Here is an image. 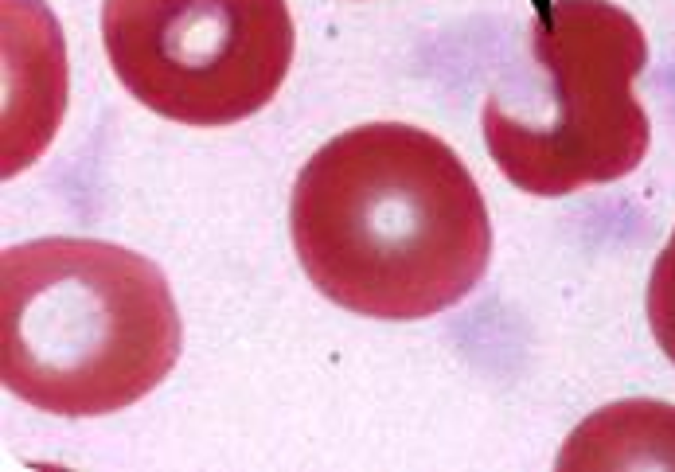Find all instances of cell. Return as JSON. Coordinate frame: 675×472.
Here are the masks:
<instances>
[{
    "instance_id": "1",
    "label": "cell",
    "mask_w": 675,
    "mask_h": 472,
    "mask_svg": "<svg viewBox=\"0 0 675 472\" xmlns=\"http://www.w3.org/2000/svg\"><path fill=\"white\" fill-rule=\"evenodd\" d=\"M297 262L332 304L425 320L465 301L492 258L484 192L430 129L371 122L305 160L289 195Z\"/></svg>"
},
{
    "instance_id": "2",
    "label": "cell",
    "mask_w": 675,
    "mask_h": 472,
    "mask_svg": "<svg viewBox=\"0 0 675 472\" xmlns=\"http://www.w3.org/2000/svg\"><path fill=\"white\" fill-rule=\"evenodd\" d=\"M180 339L164 273L125 246L59 234L0 254V379L36 410H125L164 383Z\"/></svg>"
},
{
    "instance_id": "3",
    "label": "cell",
    "mask_w": 675,
    "mask_h": 472,
    "mask_svg": "<svg viewBox=\"0 0 675 472\" xmlns=\"http://www.w3.org/2000/svg\"><path fill=\"white\" fill-rule=\"evenodd\" d=\"M535 67L551 78V122L484 102V145L519 192L558 199L640 168L652 125L632 94L648 63L644 27L609 0H551L531 24Z\"/></svg>"
},
{
    "instance_id": "4",
    "label": "cell",
    "mask_w": 675,
    "mask_h": 472,
    "mask_svg": "<svg viewBox=\"0 0 675 472\" xmlns=\"http://www.w3.org/2000/svg\"><path fill=\"white\" fill-rule=\"evenodd\" d=\"M102 43L145 109L219 129L274 102L297 36L285 0H102Z\"/></svg>"
},
{
    "instance_id": "5",
    "label": "cell",
    "mask_w": 675,
    "mask_h": 472,
    "mask_svg": "<svg viewBox=\"0 0 675 472\" xmlns=\"http://www.w3.org/2000/svg\"><path fill=\"white\" fill-rule=\"evenodd\" d=\"M4 176L27 168L67 106V59L55 16L39 0H4Z\"/></svg>"
},
{
    "instance_id": "6",
    "label": "cell",
    "mask_w": 675,
    "mask_h": 472,
    "mask_svg": "<svg viewBox=\"0 0 675 472\" xmlns=\"http://www.w3.org/2000/svg\"><path fill=\"white\" fill-rule=\"evenodd\" d=\"M628 469L672 464L675 469V406L663 402H617L570 434L558 469Z\"/></svg>"
},
{
    "instance_id": "7",
    "label": "cell",
    "mask_w": 675,
    "mask_h": 472,
    "mask_svg": "<svg viewBox=\"0 0 675 472\" xmlns=\"http://www.w3.org/2000/svg\"><path fill=\"white\" fill-rule=\"evenodd\" d=\"M648 328L660 351L675 363V230L663 243L648 278Z\"/></svg>"
}]
</instances>
